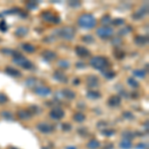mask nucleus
<instances>
[{
	"label": "nucleus",
	"instance_id": "20",
	"mask_svg": "<svg viewBox=\"0 0 149 149\" xmlns=\"http://www.w3.org/2000/svg\"><path fill=\"white\" fill-rule=\"evenodd\" d=\"M1 53L6 56H13V57H16V56H19V53L14 51L13 49H8V48H4V49L1 50Z\"/></svg>",
	"mask_w": 149,
	"mask_h": 149
},
{
	"label": "nucleus",
	"instance_id": "22",
	"mask_svg": "<svg viewBox=\"0 0 149 149\" xmlns=\"http://www.w3.org/2000/svg\"><path fill=\"white\" fill-rule=\"evenodd\" d=\"M74 119L77 122H83V121H85V119H86V115L81 111H79V112H77V113H74Z\"/></svg>",
	"mask_w": 149,
	"mask_h": 149
},
{
	"label": "nucleus",
	"instance_id": "3",
	"mask_svg": "<svg viewBox=\"0 0 149 149\" xmlns=\"http://www.w3.org/2000/svg\"><path fill=\"white\" fill-rule=\"evenodd\" d=\"M56 32H58V35L61 36L63 39L65 40H72L74 37V34H76V30H74V27H71V26H67V27H64L60 30H57Z\"/></svg>",
	"mask_w": 149,
	"mask_h": 149
},
{
	"label": "nucleus",
	"instance_id": "44",
	"mask_svg": "<svg viewBox=\"0 0 149 149\" xmlns=\"http://www.w3.org/2000/svg\"><path fill=\"white\" fill-rule=\"evenodd\" d=\"M7 100H8V98L4 93H0V104H2V103H5L7 102Z\"/></svg>",
	"mask_w": 149,
	"mask_h": 149
},
{
	"label": "nucleus",
	"instance_id": "17",
	"mask_svg": "<svg viewBox=\"0 0 149 149\" xmlns=\"http://www.w3.org/2000/svg\"><path fill=\"white\" fill-rule=\"evenodd\" d=\"M32 114H31L30 111L28 110H19L18 111V117L23 120H27V119H30Z\"/></svg>",
	"mask_w": 149,
	"mask_h": 149
},
{
	"label": "nucleus",
	"instance_id": "23",
	"mask_svg": "<svg viewBox=\"0 0 149 149\" xmlns=\"http://www.w3.org/2000/svg\"><path fill=\"white\" fill-rule=\"evenodd\" d=\"M22 48H23V50L25 52H27V53H34L35 52V47L33 46L32 44H29V43H25V44H23L22 45Z\"/></svg>",
	"mask_w": 149,
	"mask_h": 149
},
{
	"label": "nucleus",
	"instance_id": "21",
	"mask_svg": "<svg viewBox=\"0 0 149 149\" xmlns=\"http://www.w3.org/2000/svg\"><path fill=\"white\" fill-rule=\"evenodd\" d=\"M88 149H97L100 147V141L97 139H92L88 142Z\"/></svg>",
	"mask_w": 149,
	"mask_h": 149
},
{
	"label": "nucleus",
	"instance_id": "36",
	"mask_svg": "<svg viewBox=\"0 0 149 149\" xmlns=\"http://www.w3.org/2000/svg\"><path fill=\"white\" fill-rule=\"evenodd\" d=\"M81 40H83L84 42H86V43H93V41H95V39H93V37L92 35L84 36V37L81 38Z\"/></svg>",
	"mask_w": 149,
	"mask_h": 149
},
{
	"label": "nucleus",
	"instance_id": "7",
	"mask_svg": "<svg viewBox=\"0 0 149 149\" xmlns=\"http://www.w3.org/2000/svg\"><path fill=\"white\" fill-rule=\"evenodd\" d=\"M64 115H65L64 110L59 109V107L54 109L51 112H50V116H51L53 119H58V120H59V119H61V118H63Z\"/></svg>",
	"mask_w": 149,
	"mask_h": 149
},
{
	"label": "nucleus",
	"instance_id": "19",
	"mask_svg": "<svg viewBox=\"0 0 149 149\" xmlns=\"http://www.w3.org/2000/svg\"><path fill=\"white\" fill-rule=\"evenodd\" d=\"M29 29L26 27H19L15 30V35L18 36V37H24L28 34Z\"/></svg>",
	"mask_w": 149,
	"mask_h": 149
},
{
	"label": "nucleus",
	"instance_id": "39",
	"mask_svg": "<svg viewBox=\"0 0 149 149\" xmlns=\"http://www.w3.org/2000/svg\"><path fill=\"white\" fill-rule=\"evenodd\" d=\"M115 133V131L113 130V129H105V130L102 131V134L105 136H107V137H110L111 135H113V134Z\"/></svg>",
	"mask_w": 149,
	"mask_h": 149
},
{
	"label": "nucleus",
	"instance_id": "42",
	"mask_svg": "<svg viewBox=\"0 0 149 149\" xmlns=\"http://www.w3.org/2000/svg\"><path fill=\"white\" fill-rule=\"evenodd\" d=\"M114 55L117 59H123V57H124V53L121 52V50H119V49H117L116 51L114 52Z\"/></svg>",
	"mask_w": 149,
	"mask_h": 149
},
{
	"label": "nucleus",
	"instance_id": "6",
	"mask_svg": "<svg viewBox=\"0 0 149 149\" xmlns=\"http://www.w3.org/2000/svg\"><path fill=\"white\" fill-rule=\"evenodd\" d=\"M37 128L38 130L40 132H42V133H50V132H52L54 130V128H53V126L51 124L49 123H46V122H41L37 125Z\"/></svg>",
	"mask_w": 149,
	"mask_h": 149
},
{
	"label": "nucleus",
	"instance_id": "54",
	"mask_svg": "<svg viewBox=\"0 0 149 149\" xmlns=\"http://www.w3.org/2000/svg\"><path fill=\"white\" fill-rule=\"evenodd\" d=\"M1 16H3V14H2V13H0V17H1Z\"/></svg>",
	"mask_w": 149,
	"mask_h": 149
},
{
	"label": "nucleus",
	"instance_id": "52",
	"mask_svg": "<svg viewBox=\"0 0 149 149\" xmlns=\"http://www.w3.org/2000/svg\"><path fill=\"white\" fill-rule=\"evenodd\" d=\"M66 149H77L76 147H67Z\"/></svg>",
	"mask_w": 149,
	"mask_h": 149
},
{
	"label": "nucleus",
	"instance_id": "16",
	"mask_svg": "<svg viewBox=\"0 0 149 149\" xmlns=\"http://www.w3.org/2000/svg\"><path fill=\"white\" fill-rule=\"evenodd\" d=\"M27 61H28V60L26 59V58H24L23 56H21V55H19V56H16V57L13 58V63H15L16 65H18V66L22 67V68H23V66L25 65V63Z\"/></svg>",
	"mask_w": 149,
	"mask_h": 149
},
{
	"label": "nucleus",
	"instance_id": "25",
	"mask_svg": "<svg viewBox=\"0 0 149 149\" xmlns=\"http://www.w3.org/2000/svg\"><path fill=\"white\" fill-rule=\"evenodd\" d=\"M58 67L62 69H69L70 68V62L67 60H59L58 61Z\"/></svg>",
	"mask_w": 149,
	"mask_h": 149
},
{
	"label": "nucleus",
	"instance_id": "41",
	"mask_svg": "<svg viewBox=\"0 0 149 149\" xmlns=\"http://www.w3.org/2000/svg\"><path fill=\"white\" fill-rule=\"evenodd\" d=\"M123 117L128 120H131V119H134V115L132 114V112H129V111H124L123 112Z\"/></svg>",
	"mask_w": 149,
	"mask_h": 149
},
{
	"label": "nucleus",
	"instance_id": "27",
	"mask_svg": "<svg viewBox=\"0 0 149 149\" xmlns=\"http://www.w3.org/2000/svg\"><path fill=\"white\" fill-rule=\"evenodd\" d=\"M102 74L103 77H104L105 79H109V80H110V79H113L115 77V72L113 71H103L102 72Z\"/></svg>",
	"mask_w": 149,
	"mask_h": 149
},
{
	"label": "nucleus",
	"instance_id": "4",
	"mask_svg": "<svg viewBox=\"0 0 149 149\" xmlns=\"http://www.w3.org/2000/svg\"><path fill=\"white\" fill-rule=\"evenodd\" d=\"M97 34L102 39H107V38L111 37L113 35V29L111 27H109V26H102V27L98 28L97 30Z\"/></svg>",
	"mask_w": 149,
	"mask_h": 149
},
{
	"label": "nucleus",
	"instance_id": "34",
	"mask_svg": "<svg viewBox=\"0 0 149 149\" xmlns=\"http://www.w3.org/2000/svg\"><path fill=\"white\" fill-rule=\"evenodd\" d=\"M1 116L5 119H8V120H10V119L13 118V115H12V113L10 111H2Z\"/></svg>",
	"mask_w": 149,
	"mask_h": 149
},
{
	"label": "nucleus",
	"instance_id": "9",
	"mask_svg": "<svg viewBox=\"0 0 149 149\" xmlns=\"http://www.w3.org/2000/svg\"><path fill=\"white\" fill-rule=\"evenodd\" d=\"M35 93L40 97H47L51 93V88L48 86H39L35 88Z\"/></svg>",
	"mask_w": 149,
	"mask_h": 149
},
{
	"label": "nucleus",
	"instance_id": "49",
	"mask_svg": "<svg viewBox=\"0 0 149 149\" xmlns=\"http://www.w3.org/2000/svg\"><path fill=\"white\" fill-rule=\"evenodd\" d=\"M137 148L138 149H146L147 148V145H145L144 143H140L139 145H137Z\"/></svg>",
	"mask_w": 149,
	"mask_h": 149
},
{
	"label": "nucleus",
	"instance_id": "15",
	"mask_svg": "<svg viewBox=\"0 0 149 149\" xmlns=\"http://www.w3.org/2000/svg\"><path fill=\"white\" fill-rule=\"evenodd\" d=\"M62 95H63V97L68 98V100H74V98L76 97V93H74V92L72 90H70V88H64V90L62 91Z\"/></svg>",
	"mask_w": 149,
	"mask_h": 149
},
{
	"label": "nucleus",
	"instance_id": "37",
	"mask_svg": "<svg viewBox=\"0 0 149 149\" xmlns=\"http://www.w3.org/2000/svg\"><path fill=\"white\" fill-rule=\"evenodd\" d=\"M20 11H21L20 8H12V9H10V10L4 11L2 14H18Z\"/></svg>",
	"mask_w": 149,
	"mask_h": 149
},
{
	"label": "nucleus",
	"instance_id": "13",
	"mask_svg": "<svg viewBox=\"0 0 149 149\" xmlns=\"http://www.w3.org/2000/svg\"><path fill=\"white\" fill-rule=\"evenodd\" d=\"M120 102H121V97L119 95H111L109 98V104L110 107H117V105L120 104Z\"/></svg>",
	"mask_w": 149,
	"mask_h": 149
},
{
	"label": "nucleus",
	"instance_id": "5",
	"mask_svg": "<svg viewBox=\"0 0 149 149\" xmlns=\"http://www.w3.org/2000/svg\"><path fill=\"white\" fill-rule=\"evenodd\" d=\"M42 18L44 19L45 21L47 22H52V23H59L60 22V17L57 15H55L53 12H50V11H46L44 13H42Z\"/></svg>",
	"mask_w": 149,
	"mask_h": 149
},
{
	"label": "nucleus",
	"instance_id": "51",
	"mask_svg": "<svg viewBox=\"0 0 149 149\" xmlns=\"http://www.w3.org/2000/svg\"><path fill=\"white\" fill-rule=\"evenodd\" d=\"M74 85H79V84H80V80H79V79H76L74 81Z\"/></svg>",
	"mask_w": 149,
	"mask_h": 149
},
{
	"label": "nucleus",
	"instance_id": "8",
	"mask_svg": "<svg viewBox=\"0 0 149 149\" xmlns=\"http://www.w3.org/2000/svg\"><path fill=\"white\" fill-rule=\"evenodd\" d=\"M148 12V9H147V6H143L141 7L139 10H137L135 12V13L132 15V17H133V19H135V20H139V19H142L143 17H145V15L147 14Z\"/></svg>",
	"mask_w": 149,
	"mask_h": 149
},
{
	"label": "nucleus",
	"instance_id": "2",
	"mask_svg": "<svg viewBox=\"0 0 149 149\" xmlns=\"http://www.w3.org/2000/svg\"><path fill=\"white\" fill-rule=\"evenodd\" d=\"M90 64L93 68L97 69V70H100V71H103V70H107V67L109 66V63L107 61V59H105L104 57L102 56H97V57H93L90 61Z\"/></svg>",
	"mask_w": 149,
	"mask_h": 149
},
{
	"label": "nucleus",
	"instance_id": "30",
	"mask_svg": "<svg viewBox=\"0 0 149 149\" xmlns=\"http://www.w3.org/2000/svg\"><path fill=\"white\" fill-rule=\"evenodd\" d=\"M26 7H27L29 10H36V9H38V3L34 1H30L26 4Z\"/></svg>",
	"mask_w": 149,
	"mask_h": 149
},
{
	"label": "nucleus",
	"instance_id": "38",
	"mask_svg": "<svg viewBox=\"0 0 149 149\" xmlns=\"http://www.w3.org/2000/svg\"><path fill=\"white\" fill-rule=\"evenodd\" d=\"M100 22H102V24H103V25H109V24L111 22V20H110L109 16L107 15V16H103L102 18V20H100Z\"/></svg>",
	"mask_w": 149,
	"mask_h": 149
},
{
	"label": "nucleus",
	"instance_id": "31",
	"mask_svg": "<svg viewBox=\"0 0 149 149\" xmlns=\"http://www.w3.org/2000/svg\"><path fill=\"white\" fill-rule=\"evenodd\" d=\"M133 74L137 78H144L146 74V72L144 70H135L133 71Z\"/></svg>",
	"mask_w": 149,
	"mask_h": 149
},
{
	"label": "nucleus",
	"instance_id": "50",
	"mask_svg": "<svg viewBox=\"0 0 149 149\" xmlns=\"http://www.w3.org/2000/svg\"><path fill=\"white\" fill-rule=\"evenodd\" d=\"M79 132H80V133L81 134V135H84V134H85V133H86V129L85 128V127H83V128H81V129H79Z\"/></svg>",
	"mask_w": 149,
	"mask_h": 149
},
{
	"label": "nucleus",
	"instance_id": "12",
	"mask_svg": "<svg viewBox=\"0 0 149 149\" xmlns=\"http://www.w3.org/2000/svg\"><path fill=\"white\" fill-rule=\"evenodd\" d=\"M54 79L58 81H60V83H67L68 81V78L66 77V74H65L63 72H60V71H56L54 73Z\"/></svg>",
	"mask_w": 149,
	"mask_h": 149
},
{
	"label": "nucleus",
	"instance_id": "28",
	"mask_svg": "<svg viewBox=\"0 0 149 149\" xmlns=\"http://www.w3.org/2000/svg\"><path fill=\"white\" fill-rule=\"evenodd\" d=\"M120 147L122 149H129L131 147V142L130 140H126V139H123V140L120 142Z\"/></svg>",
	"mask_w": 149,
	"mask_h": 149
},
{
	"label": "nucleus",
	"instance_id": "46",
	"mask_svg": "<svg viewBox=\"0 0 149 149\" xmlns=\"http://www.w3.org/2000/svg\"><path fill=\"white\" fill-rule=\"evenodd\" d=\"M112 44H113L114 46H119V45L121 44V40L119 39V38H114V39L112 40Z\"/></svg>",
	"mask_w": 149,
	"mask_h": 149
},
{
	"label": "nucleus",
	"instance_id": "14",
	"mask_svg": "<svg viewBox=\"0 0 149 149\" xmlns=\"http://www.w3.org/2000/svg\"><path fill=\"white\" fill-rule=\"evenodd\" d=\"M86 84L90 88H95L98 85V79L95 76H90L86 79Z\"/></svg>",
	"mask_w": 149,
	"mask_h": 149
},
{
	"label": "nucleus",
	"instance_id": "33",
	"mask_svg": "<svg viewBox=\"0 0 149 149\" xmlns=\"http://www.w3.org/2000/svg\"><path fill=\"white\" fill-rule=\"evenodd\" d=\"M122 136H123V139H126V140H131L134 138V134L130 131H124L122 133Z\"/></svg>",
	"mask_w": 149,
	"mask_h": 149
},
{
	"label": "nucleus",
	"instance_id": "35",
	"mask_svg": "<svg viewBox=\"0 0 149 149\" xmlns=\"http://www.w3.org/2000/svg\"><path fill=\"white\" fill-rule=\"evenodd\" d=\"M112 24H113L114 26H121L123 25L124 23H125V21H124V19H121V18H117V19H114L113 21H111Z\"/></svg>",
	"mask_w": 149,
	"mask_h": 149
},
{
	"label": "nucleus",
	"instance_id": "26",
	"mask_svg": "<svg viewBox=\"0 0 149 149\" xmlns=\"http://www.w3.org/2000/svg\"><path fill=\"white\" fill-rule=\"evenodd\" d=\"M135 43L138 45H144L147 43V37L145 36H137L135 38Z\"/></svg>",
	"mask_w": 149,
	"mask_h": 149
},
{
	"label": "nucleus",
	"instance_id": "29",
	"mask_svg": "<svg viewBox=\"0 0 149 149\" xmlns=\"http://www.w3.org/2000/svg\"><path fill=\"white\" fill-rule=\"evenodd\" d=\"M127 84L131 86V88H138L139 86V83L137 81H135L134 79L132 78H128L127 79Z\"/></svg>",
	"mask_w": 149,
	"mask_h": 149
},
{
	"label": "nucleus",
	"instance_id": "48",
	"mask_svg": "<svg viewBox=\"0 0 149 149\" xmlns=\"http://www.w3.org/2000/svg\"><path fill=\"white\" fill-rule=\"evenodd\" d=\"M77 68L85 69V68H86V65L84 64V63H81V62H79V63H77Z\"/></svg>",
	"mask_w": 149,
	"mask_h": 149
},
{
	"label": "nucleus",
	"instance_id": "11",
	"mask_svg": "<svg viewBox=\"0 0 149 149\" xmlns=\"http://www.w3.org/2000/svg\"><path fill=\"white\" fill-rule=\"evenodd\" d=\"M76 53L78 56H80L81 58H86L91 55L90 51H88L86 48L85 47H81V46H77L76 47Z\"/></svg>",
	"mask_w": 149,
	"mask_h": 149
},
{
	"label": "nucleus",
	"instance_id": "43",
	"mask_svg": "<svg viewBox=\"0 0 149 149\" xmlns=\"http://www.w3.org/2000/svg\"><path fill=\"white\" fill-rule=\"evenodd\" d=\"M129 31H131V28L130 27H125L121 30H119V35H126L127 33H129Z\"/></svg>",
	"mask_w": 149,
	"mask_h": 149
},
{
	"label": "nucleus",
	"instance_id": "47",
	"mask_svg": "<svg viewBox=\"0 0 149 149\" xmlns=\"http://www.w3.org/2000/svg\"><path fill=\"white\" fill-rule=\"evenodd\" d=\"M69 4H70V6L74 7H74H79L81 5V3L79 1H74V2L71 1V2H69Z\"/></svg>",
	"mask_w": 149,
	"mask_h": 149
},
{
	"label": "nucleus",
	"instance_id": "1",
	"mask_svg": "<svg viewBox=\"0 0 149 149\" xmlns=\"http://www.w3.org/2000/svg\"><path fill=\"white\" fill-rule=\"evenodd\" d=\"M78 23L84 29H93L95 28V24H97V20H95V18L93 17L92 14L84 13L79 17Z\"/></svg>",
	"mask_w": 149,
	"mask_h": 149
},
{
	"label": "nucleus",
	"instance_id": "45",
	"mask_svg": "<svg viewBox=\"0 0 149 149\" xmlns=\"http://www.w3.org/2000/svg\"><path fill=\"white\" fill-rule=\"evenodd\" d=\"M62 128H63L64 131H70L72 129V125H71V124H69V123H63Z\"/></svg>",
	"mask_w": 149,
	"mask_h": 149
},
{
	"label": "nucleus",
	"instance_id": "18",
	"mask_svg": "<svg viewBox=\"0 0 149 149\" xmlns=\"http://www.w3.org/2000/svg\"><path fill=\"white\" fill-rule=\"evenodd\" d=\"M5 72L12 77H21V72L16 69H14V68H12V67H7L5 69Z\"/></svg>",
	"mask_w": 149,
	"mask_h": 149
},
{
	"label": "nucleus",
	"instance_id": "32",
	"mask_svg": "<svg viewBox=\"0 0 149 149\" xmlns=\"http://www.w3.org/2000/svg\"><path fill=\"white\" fill-rule=\"evenodd\" d=\"M25 85L29 86V88H34V86L36 85V79L35 78H28L26 80Z\"/></svg>",
	"mask_w": 149,
	"mask_h": 149
},
{
	"label": "nucleus",
	"instance_id": "53",
	"mask_svg": "<svg viewBox=\"0 0 149 149\" xmlns=\"http://www.w3.org/2000/svg\"><path fill=\"white\" fill-rule=\"evenodd\" d=\"M9 149H17V148H15V147H10Z\"/></svg>",
	"mask_w": 149,
	"mask_h": 149
},
{
	"label": "nucleus",
	"instance_id": "24",
	"mask_svg": "<svg viewBox=\"0 0 149 149\" xmlns=\"http://www.w3.org/2000/svg\"><path fill=\"white\" fill-rule=\"evenodd\" d=\"M86 95H88V98H92V100H97V98L100 97V93L98 92H95V91H88Z\"/></svg>",
	"mask_w": 149,
	"mask_h": 149
},
{
	"label": "nucleus",
	"instance_id": "10",
	"mask_svg": "<svg viewBox=\"0 0 149 149\" xmlns=\"http://www.w3.org/2000/svg\"><path fill=\"white\" fill-rule=\"evenodd\" d=\"M41 55H42V57L44 58L46 61H49V62L54 61V60L57 58V54L55 52L51 51V50H45Z\"/></svg>",
	"mask_w": 149,
	"mask_h": 149
},
{
	"label": "nucleus",
	"instance_id": "40",
	"mask_svg": "<svg viewBox=\"0 0 149 149\" xmlns=\"http://www.w3.org/2000/svg\"><path fill=\"white\" fill-rule=\"evenodd\" d=\"M7 30H8V26H7L5 21L2 20L1 22H0V31H2V32H6Z\"/></svg>",
	"mask_w": 149,
	"mask_h": 149
}]
</instances>
